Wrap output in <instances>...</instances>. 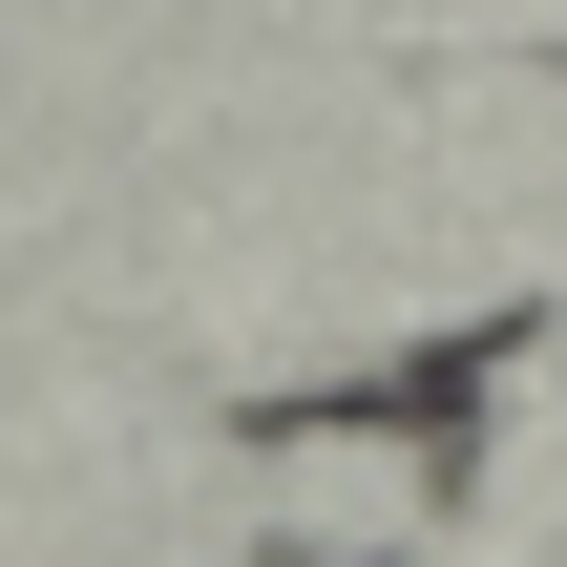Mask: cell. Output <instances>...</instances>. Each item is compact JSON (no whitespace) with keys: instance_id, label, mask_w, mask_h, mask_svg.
I'll return each mask as SVG.
<instances>
[{"instance_id":"1","label":"cell","mask_w":567,"mask_h":567,"mask_svg":"<svg viewBox=\"0 0 567 567\" xmlns=\"http://www.w3.org/2000/svg\"><path fill=\"white\" fill-rule=\"evenodd\" d=\"M231 505H252V567H442L463 442H442L421 400H295V421L231 463Z\"/></svg>"}]
</instances>
